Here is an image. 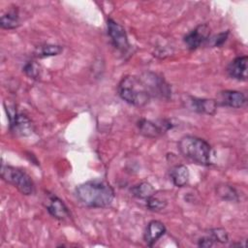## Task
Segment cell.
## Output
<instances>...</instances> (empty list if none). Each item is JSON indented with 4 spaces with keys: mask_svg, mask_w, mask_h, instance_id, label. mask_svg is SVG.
I'll return each mask as SVG.
<instances>
[{
    "mask_svg": "<svg viewBox=\"0 0 248 248\" xmlns=\"http://www.w3.org/2000/svg\"><path fill=\"white\" fill-rule=\"evenodd\" d=\"M76 196L87 207L106 208L112 203L115 193L108 181L95 178L79 184L76 188Z\"/></svg>",
    "mask_w": 248,
    "mask_h": 248,
    "instance_id": "cell-1",
    "label": "cell"
},
{
    "mask_svg": "<svg viewBox=\"0 0 248 248\" xmlns=\"http://www.w3.org/2000/svg\"><path fill=\"white\" fill-rule=\"evenodd\" d=\"M117 92L123 101L134 107H143L153 97L142 76H125L118 83Z\"/></svg>",
    "mask_w": 248,
    "mask_h": 248,
    "instance_id": "cell-2",
    "label": "cell"
},
{
    "mask_svg": "<svg viewBox=\"0 0 248 248\" xmlns=\"http://www.w3.org/2000/svg\"><path fill=\"white\" fill-rule=\"evenodd\" d=\"M177 147L181 155L193 163L201 166L213 164L214 151L211 145L203 139L187 135L180 139Z\"/></svg>",
    "mask_w": 248,
    "mask_h": 248,
    "instance_id": "cell-3",
    "label": "cell"
},
{
    "mask_svg": "<svg viewBox=\"0 0 248 248\" xmlns=\"http://www.w3.org/2000/svg\"><path fill=\"white\" fill-rule=\"evenodd\" d=\"M1 178L16 187L21 194L25 196L32 195L34 192V182L32 178L22 170L2 164L1 165Z\"/></svg>",
    "mask_w": 248,
    "mask_h": 248,
    "instance_id": "cell-4",
    "label": "cell"
},
{
    "mask_svg": "<svg viewBox=\"0 0 248 248\" xmlns=\"http://www.w3.org/2000/svg\"><path fill=\"white\" fill-rule=\"evenodd\" d=\"M5 108L9 120V128L13 134L26 137L33 133V124L25 114L16 111L14 107L5 106Z\"/></svg>",
    "mask_w": 248,
    "mask_h": 248,
    "instance_id": "cell-5",
    "label": "cell"
},
{
    "mask_svg": "<svg viewBox=\"0 0 248 248\" xmlns=\"http://www.w3.org/2000/svg\"><path fill=\"white\" fill-rule=\"evenodd\" d=\"M107 29L113 46L122 53L127 52L130 48V44L124 27L111 17H108L107 20Z\"/></svg>",
    "mask_w": 248,
    "mask_h": 248,
    "instance_id": "cell-6",
    "label": "cell"
},
{
    "mask_svg": "<svg viewBox=\"0 0 248 248\" xmlns=\"http://www.w3.org/2000/svg\"><path fill=\"white\" fill-rule=\"evenodd\" d=\"M140 134L145 138L154 139L162 134L166 133L168 130L172 128V124L170 120L162 119L158 122H154L148 119H140L137 123Z\"/></svg>",
    "mask_w": 248,
    "mask_h": 248,
    "instance_id": "cell-7",
    "label": "cell"
},
{
    "mask_svg": "<svg viewBox=\"0 0 248 248\" xmlns=\"http://www.w3.org/2000/svg\"><path fill=\"white\" fill-rule=\"evenodd\" d=\"M209 38L210 27L206 23H201L184 36L183 42L188 49L195 50L207 42Z\"/></svg>",
    "mask_w": 248,
    "mask_h": 248,
    "instance_id": "cell-8",
    "label": "cell"
},
{
    "mask_svg": "<svg viewBox=\"0 0 248 248\" xmlns=\"http://www.w3.org/2000/svg\"><path fill=\"white\" fill-rule=\"evenodd\" d=\"M217 106L232 108H243L247 103L245 94L237 90H223L218 93L216 98Z\"/></svg>",
    "mask_w": 248,
    "mask_h": 248,
    "instance_id": "cell-9",
    "label": "cell"
},
{
    "mask_svg": "<svg viewBox=\"0 0 248 248\" xmlns=\"http://www.w3.org/2000/svg\"><path fill=\"white\" fill-rule=\"evenodd\" d=\"M247 55H240L232 59L227 67L228 75L236 80H247Z\"/></svg>",
    "mask_w": 248,
    "mask_h": 248,
    "instance_id": "cell-10",
    "label": "cell"
},
{
    "mask_svg": "<svg viewBox=\"0 0 248 248\" xmlns=\"http://www.w3.org/2000/svg\"><path fill=\"white\" fill-rule=\"evenodd\" d=\"M188 104L192 110L202 113L213 115L216 112L218 108L217 103L213 99H205V98H197V97H189Z\"/></svg>",
    "mask_w": 248,
    "mask_h": 248,
    "instance_id": "cell-11",
    "label": "cell"
},
{
    "mask_svg": "<svg viewBox=\"0 0 248 248\" xmlns=\"http://www.w3.org/2000/svg\"><path fill=\"white\" fill-rule=\"evenodd\" d=\"M165 225L159 220H151L144 231L143 239L147 246H153L166 232Z\"/></svg>",
    "mask_w": 248,
    "mask_h": 248,
    "instance_id": "cell-12",
    "label": "cell"
},
{
    "mask_svg": "<svg viewBox=\"0 0 248 248\" xmlns=\"http://www.w3.org/2000/svg\"><path fill=\"white\" fill-rule=\"evenodd\" d=\"M48 204L46 205L47 212L58 220H65L68 217H70V212L68 210V207L63 202L61 199H59L55 195H51L49 197Z\"/></svg>",
    "mask_w": 248,
    "mask_h": 248,
    "instance_id": "cell-13",
    "label": "cell"
},
{
    "mask_svg": "<svg viewBox=\"0 0 248 248\" xmlns=\"http://www.w3.org/2000/svg\"><path fill=\"white\" fill-rule=\"evenodd\" d=\"M170 176L174 186L184 187L189 181L190 171L185 165H176L171 168L170 171Z\"/></svg>",
    "mask_w": 248,
    "mask_h": 248,
    "instance_id": "cell-14",
    "label": "cell"
},
{
    "mask_svg": "<svg viewBox=\"0 0 248 248\" xmlns=\"http://www.w3.org/2000/svg\"><path fill=\"white\" fill-rule=\"evenodd\" d=\"M130 191L135 198L140 200H144V201H146L148 198H150L155 194V189L147 181H141L134 185Z\"/></svg>",
    "mask_w": 248,
    "mask_h": 248,
    "instance_id": "cell-15",
    "label": "cell"
},
{
    "mask_svg": "<svg viewBox=\"0 0 248 248\" xmlns=\"http://www.w3.org/2000/svg\"><path fill=\"white\" fill-rule=\"evenodd\" d=\"M0 26L3 29H15L19 26V16L17 9H12L0 17Z\"/></svg>",
    "mask_w": 248,
    "mask_h": 248,
    "instance_id": "cell-16",
    "label": "cell"
},
{
    "mask_svg": "<svg viewBox=\"0 0 248 248\" xmlns=\"http://www.w3.org/2000/svg\"><path fill=\"white\" fill-rule=\"evenodd\" d=\"M63 51V47L58 45L46 44L38 46L34 51V56L38 58H45L49 56H56Z\"/></svg>",
    "mask_w": 248,
    "mask_h": 248,
    "instance_id": "cell-17",
    "label": "cell"
},
{
    "mask_svg": "<svg viewBox=\"0 0 248 248\" xmlns=\"http://www.w3.org/2000/svg\"><path fill=\"white\" fill-rule=\"evenodd\" d=\"M217 195L224 201L228 202H237L238 201V196L235 191V189L232 186L223 184L219 185L216 189Z\"/></svg>",
    "mask_w": 248,
    "mask_h": 248,
    "instance_id": "cell-18",
    "label": "cell"
},
{
    "mask_svg": "<svg viewBox=\"0 0 248 248\" xmlns=\"http://www.w3.org/2000/svg\"><path fill=\"white\" fill-rule=\"evenodd\" d=\"M206 234L213 240L214 243H227L229 241V234L227 231L223 228H214L210 229Z\"/></svg>",
    "mask_w": 248,
    "mask_h": 248,
    "instance_id": "cell-19",
    "label": "cell"
},
{
    "mask_svg": "<svg viewBox=\"0 0 248 248\" xmlns=\"http://www.w3.org/2000/svg\"><path fill=\"white\" fill-rule=\"evenodd\" d=\"M145 202H146V207L151 211L158 212L163 210L167 206V201L155 196V194L150 198H148Z\"/></svg>",
    "mask_w": 248,
    "mask_h": 248,
    "instance_id": "cell-20",
    "label": "cell"
},
{
    "mask_svg": "<svg viewBox=\"0 0 248 248\" xmlns=\"http://www.w3.org/2000/svg\"><path fill=\"white\" fill-rule=\"evenodd\" d=\"M23 72L26 76H28L30 78L38 79L40 77V68L38 64H36L34 61L27 62L23 67Z\"/></svg>",
    "mask_w": 248,
    "mask_h": 248,
    "instance_id": "cell-21",
    "label": "cell"
},
{
    "mask_svg": "<svg viewBox=\"0 0 248 248\" xmlns=\"http://www.w3.org/2000/svg\"><path fill=\"white\" fill-rule=\"evenodd\" d=\"M229 33H230L229 31H225V32H221V33L215 35L211 39L209 38L211 41V43H210L211 46H221L227 41Z\"/></svg>",
    "mask_w": 248,
    "mask_h": 248,
    "instance_id": "cell-22",
    "label": "cell"
},
{
    "mask_svg": "<svg viewBox=\"0 0 248 248\" xmlns=\"http://www.w3.org/2000/svg\"><path fill=\"white\" fill-rule=\"evenodd\" d=\"M213 245H214L213 240H212L207 234L202 236V237L199 238V240H198V246H199V247L209 248V247H212Z\"/></svg>",
    "mask_w": 248,
    "mask_h": 248,
    "instance_id": "cell-23",
    "label": "cell"
}]
</instances>
